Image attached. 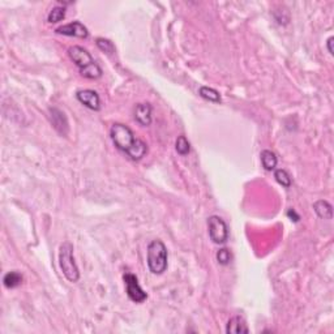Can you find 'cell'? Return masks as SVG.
Wrapping results in <instances>:
<instances>
[{"instance_id":"11","label":"cell","mask_w":334,"mask_h":334,"mask_svg":"<svg viewBox=\"0 0 334 334\" xmlns=\"http://www.w3.org/2000/svg\"><path fill=\"white\" fill-rule=\"evenodd\" d=\"M227 334H247L249 333V329L245 324V320L240 316H234L229 320L226 325Z\"/></svg>"},{"instance_id":"4","label":"cell","mask_w":334,"mask_h":334,"mask_svg":"<svg viewBox=\"0 0 334 334\" xmlns=\"http://www.w3.org/2000/svg\"><path fill=\"white\" fill-rule=\"evenodd\" d=\"M59 265L65 278L72 283L79 282L80 270L77 267L73 256V245L69 242H64L59 248Z\"/></svg>"},{"instance_id":"15","label":"cell","mask_w":334,"mask_h":334,"mask_svg":"<svg viewBox=\"0 0 334 334\" xmlns=\"http://www.w3.org/2000/svg\"><path fill=\"white\" fill-rule=\"evenodd\" d=\"M199 94L209 102H214V103H219V102H221V94H219V92H217V90L213 89V88H209V86H200Z\"/></svg>"},{"instance_id":"3","label":"cell","mask_w":334,"mask_h":334,"mask_svg":"<svg viewBox=\"0 0 334 334\" xmlns=\"http://www.w3.org/2000/svg\"><path fill=\"white\" fill-rule=\"evenodd\" d=\"M146 263L151 273L161 276L167 270L169 267V253L165 243L160 239L152 240L147 245Z\"/></svg>"},{"instance_id":"13","label":"cell","mask_w":334,"mask_h":334,"mask_svg":"<svg viewBox=\"0 0 334 334\" xmlns=\"http://www.w3.org/2000/svg\"><path fill=\"white\" fill-rule=\"evenodd\" d=\"M261 165L267 171H273L276 170L277 163H278V158H277L276 153L272 151H263L260 154Z\"/></svg>"},{"instance_id":"18","label":"cell","mask_w":334,"mask_h":334,"mask_svg":"<svg viewBox=\"0 0 334 334\" xmlns=\"http://www.w3.org/2000/svg\"><path fill=\"white\" fill-rule=\"evenodd\" d=\"M274 179H276L282 187L285 188L291 187V178H290V175H288V172L286 171V170L282 169L276 170V171H274Z\"/></svg>"},{"instance_id":"9","label":"cell","mask_w":334,"mask_h":334,"mask_svg":"<svg viewBox=\"0 0 334 334\" xmlns=\"http://www.w3.org/2000/svg\"><path fill=\"white\" fill-rule=\"evenodd\" d=\"M50 119H51L54 128H55L61 136L67 135L68 131H69V124H68L67 117H65V114L63 113V111L56 107L50 108Z\"/></svg>"},{"instance_id":"22","label":"cell","mask_w":334,"mask_h":334,"mask_svg":"<svg viewBox=\"0 0 334 334\" xmlns=\"http://www.w3.org/2000/svg\"><path fill=\"white\" fill-rule=\"evenodd\" d=\"M333 41H334V38L333 37H330L328 40V42H326V47H328V51H329V54H330V55H333L334 54V50H333Z\"/></svg>"},{"instance_id":"1","label":"cell","mask_w":334,"mask_h":334,"mask_svg":"<svg viewBox=\"0 0 334 334\" xmlns=\"http://www.w3.org/2000/svg\"><path fill=\"white\" fill-rule=\"evenodd\" d=\"M110 137L114 145L131 158L132 161H140L147 153V145L142 140L136 137L131 128L122 123H114L110 128Z\"/></svg>"},{"instance_id":"7","label":"cell","mask_w":334,"mask_h":334,"mask_svg":"<svg viewBox=\"0 0 334 334\" xmlns=\"http://www.w3.org/2000/svg\"><path fill=\"white\" fill-rule=\"evenodd\" d=\"M55 33L61 34V35H67V37L81 38V40H86V38L89 37V30L80 21H73L67 25H63V26H59V28H56Z\"/></svg>"},{"instance_id":"6","label":"cell","mask_w":334,"mask_h":334,"mask_svg":"<svg viewBox=\"0 0 334 334\" xmlns=\"http://www.w3.org/2000/svg\"><path fill=\"white\" fill-rule=\"evenodd\" d=\"M123 279H124V283H126V290H127V295L131 299L132 302H135V303H142L147 299V294L144 291L138 283V279L135 274L132 273H126L123 276Z\"/></svg>"},{"instance_id":"14","label":"cell","mask_w":334,"mask_h":334,"mask_svg":"<svg viewBox=\"0 0 334 334\" xmlns=\"http://www.w3.org/2000/svg\"><path fill=\"white\" fill-rule=\"evenodd\" d=\"M3 283L7 288H15L22 283V276L19 272H16V270L8 272V273L4 276Z\"/></svg>"},{"instance_id":"12","label":"cell","mask_w":334,"mask_h":334,"mask_svg":"<svg viewBox=\"0 0 334 334\" xmlns=\"http://www.w3.org/2000/svg\"><path fill=\"white\" fill-rule=\"evenodd\" d=\"M313 209H315L317 217L321 219H331L333 218V206L326 201V200H319L313 204Z\"/></svg>"},{"instance_id":"20","label":"cell","mask_w":334,"mask_h":334,"mask_svg":"<svg viewBox=\"0 0 334 334\" xmlns=\"http://www.w3.org/2000/svg\"><path fill=\"white\" fill-rule=\"evenodd\" d=\"M97 46L101 51L106 52V54H114L115 52V47H114L113 42L110 40H104V38H97L95 41Z\"/></svg>"},{"instance_id":"8","label":"cell","mask_w":334,"mask_h":334,"mask_svg":"<svg viewBox=\"0 0 334 334\" xmlns=\"http://www.w3.org/2000/svg\"><path fill=\"white\" fill-rule=\"evenodd\" d=\"M77 101L83 103L85 107L90 108L93 111H99L101 110V98L99 94L95 90L92 89H84L79 90L76 93Z\"/></svg>"},{"instance_id":"2","label":"cell","mask_w":334,"mask_h":334,"mask_svg":"<svg viewBox=\"0 0 334 334\" xmlns=\"http://www.w3.org/2000/svg\"><path fill=\"white\" fill-rule=\"evenodd\" d=\"M68 54L77 68L80 69L81 76L89 80H98L99 77H102V73H103L102 68L95 63L88 50L81 46H72L68 50Z\"/></svg>"},{"instance_id":"19","label":"cell","mask_w":334,"mask_h":334,"mask_svg":"<svg viewBox=\"0 0 334 334\" xmlns=\"http://www.w3.org/2000/svg\"><path fill=\"white\" fill-rule=\"evenodd\" d=\"M217 261L218 264H221V265H229L233 260V254H231L230 249L227 248H221L219 251L217 252Z\"/></svg>"},{"instance_id":"21","label":"cell","mask_w":334,"mask_h":334,"mask_svg":"<svg viewBox=\"0 0 334 334\" xmlns=\"http://www.w3.org/2000/svg\"><path fill=\"white\" fill-rule=\"evenodd\" d=\"M286 214H287V217L290 218L291 221H294V222H299V221H301V215L298 214V213L295 212L294 209H288L287 213H286Z\"/></svg>"},{"instance_id":"10","label":"cell","mask_w":334,"mask_h":334,"mask_svg":"<svg viewBox=\"0 0 334 334\" xmlns=\"http://www.w3.org/2000/svg\"><path fill=\"white\" fill-rule=\"evenodd\" d=\"M152 107L151 103H137L135 107V120L142 127H149L153 122V117H152Z\"/></svg>"},{"instance_id":"17","label":"cell","mask_w":334,"mask_h":334,"mask_svg":"<svg viewBox=\"0 0 334 334\" xmlns=\"http://www.w3.org/2000/svg\"><path fill=\"white\" fill-rule=\"evenodd\" d=\"M175 151L178 152L180 156H187L191 152V144L185 136H179L175 141Z\"/></svg>"},{"instance_id":"5","label":"cell","mask_w":334,"mask_h":334,"mask_svg":"<svg viewBox=\"0 0 334 334\" xmlns=\"http://www.w3.org/2000/svg\"><path fill=\"white\" fill-rule=\"evenodd\" d=\"M208 233L214 244H225L229 240V227L218 215H210L208 218Z\"/></svg>"},{"instance_id":"16","label":"cell","mask_w":334,"mask_h":334,"mask_svg":"<svg viewBox=\"0 0 334 334\" xmlns=\"http://www.w3.org/2000/svg\"><path fill=\"white\" fill-rule=\"evenodd\" d=\"M64 17H65L64 7L56 6L49 12V16H47V21H49L50 24H56V22H60L61 20H64Z\"/></svg>"}]
</instances>
